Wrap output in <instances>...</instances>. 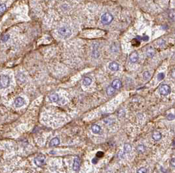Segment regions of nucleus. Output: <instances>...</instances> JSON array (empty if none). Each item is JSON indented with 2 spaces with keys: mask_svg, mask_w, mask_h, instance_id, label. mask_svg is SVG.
I'll use <instances>...</instances> for the list:
<instances>
[{
  "mask_svg": "<svg viewBox=\"0 0 175 173\" xmlns=\"http://www.w3.org/2000/svg\"><path fill=\"white\" fill-rule=\"evenodd\" d=\"M58 33L59 35L63 39H68L72 35V30L70 28L66 26H63L59 28L58 30Z\"/></svg>",
  "mask_w": 175,
  "mask_h": 173,
  "instance_id": "nucleus-1",
  "label": "nucleus"
},
{
  "mask_svg": "<svg viewBox=\"0 0 175 173\" xmlns=\"http://www.w3.org/2000/svg\"><path fill=\"white\" fill-rule=\"evenodd\" d=\"M10 85V78L6 74H0V88L5 89L8 88Z\"/></svg>",
  "mask_w": 175,
  "mask_h": 173,
  "instance_id": "nucleus-2",
  "label": "nucleus"
},
{
  "mask_svg": "<svg viewBox=\"0 0 175 173\" xmlns=\"http://www.w3.org/2000/svg\"><path fill=\"white\" fill-rule=\"evenodd\" d=\"M113 16L109 13H105L101 16V22L104 25H108L113 21Z\"/></svg>",
  "mask_w": 175,
  "mask_h": 173,
  "instance_id": "nucleus-3",
  "label": "nucleus"
},
{
  "mask_svg": "<svg viewBox=\"0 0 175 173\" xmlns=\"http://www.w3.org/2000/svg\"><path fill=\"white\" fill-rule=\"evenodd\" d=\"M159 91L161 95H163V96H166L171 93V88L169 85L162 84L159 87Z\"/></svg>",
  "mask_w": 175,
  "mask_h": 173,
  "instance_id": "nucleus-4",
  "label": "nucleus"
},
{
  "mask_svg": "<svg viewBox=\"0 0 175 173\" xmlns=\"http://www.w3.org/2000/svg\"><path fill=\"white\" fill-rule=\"evenodd\" d=\"M34 162L37 166L39 167H42L45 165V157L44 156L36 157L34 159Z\"/></svg>",
  "mask_w": 175,
  "mask_h": 173,
  "instance_id": "nucleus-5",
  "label": "nucleus"
},
{
  "mask_svg": "<svg viewBox=\"0 0 175 173\" xmlns=\"http://www.w3.org/2000/svg\"><path fill=\"white\" fill-rule=\"evenodd\" d=\"M111 86L113 87L115 90H120L122 87V82L120 79H114L111 82Z\"/></svg>",
  "mask_w": 175,
  "mask_h": 173,
  "instance_id": "nucleus-6",
  "label": "nucleus"
},
{
  "mask_svg": "<svg viewBox=\"0 0 175 173\" xmlns=\"http://www.w3.org/2000/svg\"><path fill=\"white\" fill-rule=\"evenodd\" d=\"M25 104V100L24 98L21 97H18L16 98L15 100V106L16 107H22Z\"/></svg>",
  "mask_w": 175,
  "mask_h": 173,
  "instance_id": "nucleus-7",
  "label": "nucleus"
},
{
  "mask_svg": "<svg viewBox=\"0 0 175 173\" xmlns=\"http://www.w3.org/2000/svg\"><path fill=\"white\" fill-rule=\"evenodd\" d=\"M108 68L111 71H118L120 69V65H119V63L115 61H112L109 63Z\"/></svg>",
  "mask_w": 175,
  "mask_h": 173,
  "instance_id": "nucleus-8",
  "label": "nucleus"
},
{
  "mask_svg": "<svg viewBox=\"0 0 175 173\" xmlns=\"http://www.w3.org/2000/svg\"><path fill=\"white\" fill-rule=\"evenodd\" d=\"M139 58V56H138V53L135 51L130 54V55L129 56V60L131 63H136L138 59Z\"/></svg>",
  "mask_w": 175,
  "mask_h": 173,
  "instance_id": "nucleus-9",
  "label": "nucleus"
},
{
  "mask_svg": "<svg viewBox=\"0 0 175 173\" xmlns=\"http://www.w3.org/2000/svg\"><path fill=\"white\" fill-rule=\"evenodd\" d=\"M81 164V161L79 157H75L74 160V164H73V169L74 171H77L79 170Z\"/></svg>",
  "mask_w": 175,
  "mask_h": 173,
  "instance_id": "nucleus-10",
  "label": "nucleus"
},
{
  "mask_svg": "<svg viewBox=\"0 0 175 173\" xmlns=\"http://www.w3.org/2000/svg\"><path fill=\"white\" fill-rule=\"evenodd\" d=\"M152 139H153L155 141H159V140H160L161 139L162 135H161V133L159 131H155L152 133Z\"/></svg>",
  "mask_w": 175,
  "mask_h": 173,
  "instance_id": "nucleus-11",
  "label": "nucleus"
},
{
  "mask_svg": "<svg viewBox=\"0 0 175 173\" xmlns=\"http://www.w3.org/2000/svg\"><path fill=\"white\" fill-rule=\"evenodd\" d=\"M60 143V139L58 137H55L50 141V142H49V146H56L59 145Z\"/></svg>",
  "mask_w": 175,
  "mask_h": 173,
  "instance_id": "nucleus-12",
  "label": "nucleus"
},
{
  "mask_svg": "<svg viewBox=\"0 0 175 173\" xmlns=\"http://www.w3.org/2000/svg\"><path fill=\"white\" fill-rule=\"evenodd\" d=\"M49 101L51 102H58L59 100V96L57 93H53L51 95H49Z\"/></svg>",
  "mask_w": 175,
  "mask_h": 173,
  "instance_id": "nucleus-13",
  "label": "nucleus"
},
{
  "mask_svg": "<svg viewBox=\"0 0 175 173\" xmlns=\"http://www.w3.org/2000/svg\"><path fill=\"white\" fill-rule=\"evenodd\" d=\"M91 130H92V132L94 134H98L100 133L101 131V127L99 126L98 125L94 124L92 125V127H91Z\"/></svg>",
  "mask_w": 175,
  "mask_h": 173,
  "instance_id": "nucleus-14",
  "label": "nucleus"
},
{
  "mask_svg": "<svg viewBox=\"0 0 175 173\" xmlns=\"http://www.w3.org/2000/svg\"><path fill=\"white\" fill-rule=\"evenodd\" d=\"M132 150V146L130 144L125 143L123 146V153L124 154H129L131 152Z\"/></svg>",
  "mask_w": 175,
  "mask_h": 173,
  "instance_id": "nucleus-15",
  "label": "nucleus"
},
{
  "mask_svg": "<svg viewBox=\"0 0 175 173\" xmlns=\"http://www.w3.org/2000/svg\"><path fill=\"white\" fill-rule=\"evenodd\" d=\"M146 147L144 144H139L137 146V151L140 154H143L146 152Z\"/></svg>",
  "mask_w": 175,
  "mask_h": 173,
  "instance_id": "nucleus-16",
  "label": "nucleus"
},
{
  "mask_svg": "<svg viewBox=\"0 0 175 173\" xmlns=\"http://www.w3.org/2000/svg\"><path fill=\"white\" fill-rule=\"evenodd\" d=\"M92 83V79L89 77H85L83 80V84L85 86H89Z\"/></svg>",
  "mask_w": 175,
  "mask_h": 173,
  "instance_id": "nucleus-17",
  "label": "nucleus"
},
{
  "mask_svg": "<svg viewBox=\"0 0 175 173\" xmlns=\"http://www.w3.org/2000/svg\"><path fill=\"white\" fill-rule=\"evenodd\" d=\"M115 90L113 88V87L111 86H110L107 88V90H106V93L107 95H109V96H111L113 94V93H115Z\"/></svg>",
  "mask_w": 175,
  "mask_h": 173,
  "instance_id": "nucleus-18",
  "label": "nucleus"
},
{
  "mask_svg": "<svg viewBox=\"0 0 175 173\" xmlns=\"http://www.w3.org/2000/svg\"><path fill=\"white\" fill-rule=\"evenodd\" d=\"M155 54H156V51H155V50H154V49H152V48H150V49H149L147 50V52H146L147 56V57H149V58L153 57V56L155 55Z\"/></svg>",
  "mask_w": 175,
  "mask_h": 173,
  "instance_id": "nucleus-19",
  "label": "nucleus"
},
{
  "mask_svg": "<svg viewBox=\"0 0 175 173\" xmlns=\"http://www.w3.org/2000/svg\"><path fill=\"white\" fill-rule=\"evenodd\" d=\"M151 77V74H150V73L149 71H145L143 73V78L145 80H148Z\"/></svg>",
  "mask_w": 175,
  "mask_h": 173,
  "instance_id": "nucleus-20",
  "label": "nucleus"
},
{
  "mask_svg": "<svg viewBox=\"0 0 175 173\" xmlns=\"http://www.w3.org/2000/svg\"><path fill=\"white\" fill-rule=\"evenodd\" d=\"M165 77V74L164 73H159L157 75V79L158 81H161L164 79Z\"/></svg>",
  "mask_w": 175,
  "mask_h": 173,
  "instance_id": "nucleus-21",
  "label": "nucleus"
},
{
  "mask_svg": "<svg viewBox=\"0 0 175 173\" xmlns=\"http://www.w3.org/2000/svg\"><path fill=\"white\" fill-rule=\"evenodd\" d=\"M169 16L173 21H175V11L174 10L170 11L169 13Z\"/></svg>",
  "mask_w": 175,
  "mask_h": 173,
  "instance_id": "nucleus-22",
  "label": "nucleus"
},
{
  "mask_svg": "<svg viewBox=\"0 0 175 173\" xmlns=\"http://www.w3.org/2000/svg\"><path fill=\"white\" fill-rule=\"evenodd\" d=\"M7 8L6 5L5 3H1L0 4V14H2L3 13H4Z\"/></svg>",
  "mask_w": 175,
  "mask_h": 173,
  "instance_id": "nucleus-23",
  "label": "nucleus"
},
{
  "mask_svg": "<svg viewBox=\"0 0 175 173\" xmlns=\"http://www.w3.org/2000/svg\"><path fill=\"white\" fill-rule=\"evenodd\" d=\"M166 119L169 121L174 120L175 119V115L173 114H169L166 116Z\"/></svg>",
  "mask_w": 175,
  "mask_h": 173,
  "instance_id": "nucleus-24",
  "label": "nucleus"
},
{
  "mask_svg": "<svg viewBox=\"0 0 175 173\" xmlns=\"http://www.w3.org/2000/svg\"><path fill=\"white\" fill-rule=\"evenodd\" d=\"M137 173H147V169L145 167H141L138 169Z\"/></svg>",
  "mask_w": 175,
  "mask_h": 173,
  "instance_id": "nucleus-25",
  "label": "nucleus"
},
{
  "mask_svg": "<svg viewBox=\"0 0 175 173\" xmlns=\"http://www.w3.org/2000/svg\"><path fill=\"white\" fill-rule=\"evenodd\" d=\"M132 41H133V42H132V44H133V45H135V46H138V45L140 44V42H139L138 40L137 39H133Z\"/></svg>",
  "mask_w": 175,
  "mask_h": 173,
  "instance_id": "nucleus-26",
  "label": "nucleus"
},
{
  "mask_svg": "<svg viewBox=\"0 0 175 173\" xmlns=\"http://www.w3.org/2000/svg\"><path fill=\"white\" fill-rule=\"evenodd\" d=\"M9 39V35H4L3 36V37L2 38V40L3 42H5L7 41Z\"/></svg>",
  "mask_w": 175,
  "mask_h": 173,
  "instance_id": "nucleus-27",
  "label": "nucleus"
},
{
  "mask_svg": "<svg viewBox=\"0 0 175 173\" xmlns=\"http://www.w3.org/2000/svg\"><path fill=\"white\" fill-rule=\"evenodd\" d=\"M142 40L144 41H147L149 40V37L146 35H144L142 37Z\"/></svg>",
  "mask_w": 175,
  "mask_h": 173,
  "instance_id": "nucleus-28",
  "label": "nucleus"
},
{
  "mask_svg": "<svg viewBox=\"0 0 175 173\" xmlns=\"http://www.w3.org/2000/svg\"><path fill=\"white\" fill-rule=\"evenodd\" d=\"M103 155H104V154H103V152H98L97 154H96V157H102L103 156Z\"/></svg>",
  "mask_w": 175,
  "mask_h": 173,
  "instance_id": "nucleus-29",
  "label": "nucleus"
},
{
  "mask_svg": "<svg viewBox=\"0 0 175 173\" xmlns=\"http://www.w3.org/2000/svg\"><path fill=\"white\" fill-rule=\"evenodd\" d=\"M171 76H172V78L175 79V69H173L171 71Z\"/></svg>",
  "mask_w": 175,
  "mask_h": 173,
  "instance_id": "nucleus-30",
  "label": "nucleus"
},
{
  "mask_svg": "<svg viewBox=\"0 0 175 173\" xmlns=\"http://www.w3.org/2000/svg\"><path fill=\"white\" fill-rule=\"evenodd\" d=\"M171 165L173 167H175V158H173L171 160Z\"/></svg>",
  "mask_w": 175,
  "mask_h": 173,
  "instance_id": "nucleus-31",
  "label": "nucleus"
},
{
  "mask_svg": "<svg viewBox=\"0 0 175 173\" xmlns=\"http://www.w3.org/2000/svg\"><path fill=\"white\" fill-rule=\"evenodd\" d=\"M92 163L96 164V163H97V162H98V159H96V157H95V158H94V159H92Z\"/></svg>",
  "mask_w": 175,
  "mask_h": 173,
  "instance_id": "nucleus-32",
  "label": "nucleus"
}]
</instances>
